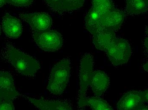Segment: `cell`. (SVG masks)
Segmentation results:
<instances>
[{"label": "cell", "instance_id": "obj_1", "mask_svg": "<svg viewBox=\"0 0 148 110\" xmlns=\"http://www.w3.org/2000/svg\"><path fill=\"white\" fill-rule=\"evenodd\" d=\"M71 71V62L67 58L54 65L50 72L47 89L55 95L62 94L67 86Z\"/></svg>", "mask_w": 148, "mask_h": 110}, {"label": "cell", "instance_id": "obj_2", "mask_svg": "<svg viewBox=\"0 0 148 110\" xmlns=\"http://www.w3.org/2000/svg\"><path fill=\"white\" fill-rule=\"evenodd\" d=\"M9 59L15 69L21 75L32 76L40 68V63L33 57L15 48L8 52Z\"/></svg>", "mask_w": 148, "mask_h": 110}, {"label": "cell", "instance_id": "obj_3", "mask_svg": "<svg viewBox=\"0 0 148 110\" xmlns=\"http://www.w3.org/2000/svg\"><path fill=\"white\" fill-rule=\"evenodd\" d=\"M109 59L115 66L125 64L131 55L130 46L126 40L115 38L106 51Z\"/></svg>", "mask_w": 148, "mask_h": 110}, {"label": "cell", "instance_id": "obj_4", "mask_svg": "<svg viewBox=\"0 0 148 110\" xmlns=\"http://www.w3.org/2000/svg\"><path fill=\"white\" fill-rule=\"evenodd\" d=\"M33 39L40 49L47 52L58 51L62 47L63 40L61 34L55 30L34 32Z\"/></svg>", "mask_w": 148, "mask_h": 110}, {"label": "cell", "instance_id": "obj_5", "mask_svg": "<svg viewBox=\"0 0 148 110\" xmlns=\"http://www.w3.org/2000/svg\"><path fill=\"white\" fill-rule=\"evenodd\" d=\"M148 102V90L131 91L124 94L117 104L118 109L147 110L145 103Z\"/></svg>", "mask_w": 148, "mask_h": 110}, {"label": "cell", "instance_id": "obj_6", "mask_svg": "<svg viewBox=\"0 0 148 110\" xmlns=\"http://www.w3.org/2000/svg\"><path fill=\"white\" fill-rule=\"evenodd\" d=\"M94 60L92 56L86 53L82 57L80 64V89L79 97L86 96L88 87L90 86L93 73Z\"/></svg>", "mask_w": 148, "mask_h": 110}, {"label": "cell", "instance_id": "obj_7", "mask_svg": "<svg viewBox=\"0 0 148 110\" xmlns=\"http://www.w3.org/2000/svg\"><path fill=\"white\" fill-rule=\"evenodd\" d=\"M20 16L29 24L34 32H42L49 30L52 25L51 16L45 12L21 13Z\"/></svg>", "mask_w": 148, "mask_h": 110}, {"label": "cell", "instance_id": "obj_8", "mask_svg": "<svg viewBox=\"0 0 148 110\" xmlns=\"http://www.w3.org/2000/svg\"><path fill=\"white\" fill-rule=\"evenodd\" d=\"M19 94L15 89L14 79L8 72H0V101H12Z\"/></svg>", "mask_w": 148, "mask_h": 110}, {"label": "cell", "instance_id": "obj_9", "mask_svg": "<svg viewBox=\"0 0 148 110\" xmlns=\"http://www.w3.org/2000/svg\"><path fill=\"white\" fill-rule=\"evenodd\" d=\"M2 28L5 35L9 38L16 39L21 35L22 26L19 20L6 13L2 20Z\"/></svg>", "mask_w": 148, "mask_h": 110}, {"label": "cell", "instance_id": "obj_10", "mask_svg": "<svg viewBox=\"0 0 148 110\" xmlns=\"http://www.w3.org/2000/svg\"><path fill=\"white\" fill-rule=\"evenodd\" d=\"M110 78L104 72H93L90 86L97 97H99L106 91L110 85Z\"/></svg>", "mask_w": 148, "mask_h": 110}, {"label": "cell", "instance_id": "obj_11", "mask_svg": "<svg viewBox=\"0 0 148 110\" xmlns=\"http://www.w3.org/2000/svg\"><path fill=\"white\" fill-rule=\"evenodd\" d=\"M125 18V14L119 9L114 10L102 16L101 24L103 28L110 29L115 31L119 30Z\"/></svg>", "mask_w": 148, "mask_h": 110}, {"label": "cell", "instance_id": "obj_12", "mask_svg": "<svg viewBox=\"0 0 148 110\" xmlns=\"http://www.w3.org/2000/svg\"><path fill=\"white\" fill-rule=\"evenodd\" d=\"M92 36L93 43L97 49L104 51L116 38L114 31L106 28L100 30Z\"/></svg>", "mask_w": 148, "mask_h": 110}, {"label": "cell", "instance_id": "obj_13", "mask_svg": "<svg viewBox=\"0 0 148 110\" xmlns=\"http://www.w3.org/2000/svg\"><path fill=\"white\" fill-rule=\"evenodd\" d=\"M27 100H28L34 106L40 110H72V107L68 103L60 101H52L38 100L23 96Z\"/></svg>", "mask_w": 148, "mask_h": 110}, {"label": "cell", "instance_id": "obj_14", "mask_svg": "<svg viewBox=\"0 0 148 110\" xmlns=\"http://www.w3.org/2000/svg\"><path fill=\"white\" fill-rule=\"evenodd\" d=\"M102 17V16L93 7L86 16V26L92 35L103 29L101 24Z\"/></svg>", "mask_w": 148, "mask_h": 110}, {"label": "cell", "instance_id": "obj_15", "mask_svg": "<svg viewBox=\"0 0 148 110\" xmlns=\"http://www.w3.org/2000/svg\"><path fill=\"white\" fill-rule=\"evenodd\" d=\"M78 105L81 107L89 106L93 110H112L110 105L106 101L99 98V97H87L85 96L79 97Z\"/></svg>", "mask_w": 148, "mask_h": 110}, {"label": "cell", "instance_id": "obj_16", "mask_svg": "<svg viewBox=\"0 0 148 110\" xmlns=\"http://www.w3.org/2000/svg\"><path fill=\"white\" fill-rule=\"evenodd\" d=\"M127 12L131 15H139L148 10V0H126Z\"/></svg>", "mask_w": 148, "mask_h": 110}, {"label": "cell", "instance_id": "obj_17", "mask_svg": "<svg viewBox=\"0 0 148 110\" xmlns=\"http://www.w3.org/2000/svg\"><path fill=\"white\" fill-rule=\"evenodd\" d=\"M92 7L102 16L116 9L112 0H92Z\"/></svg>", "mask_w": 148, "mask_h": 110}, {"label": "cell", "instance_id": "obj_18", "mask_svg": "<svg viewBox=\"0 0 148 110\" xmlns=\"http://www.w3.org/2000/svg\"><path fill=\"white\" fill-rule=\"evenodd\" d=\"M84 0H62V10L78 9L84 5Z\"/></svg>", "mask_w": 148, "mask_h": 110}, {"label": "cell", "instance_id": "obj_19", "mask_svg": "<svg viewBox=\"0 0 148 110\" xmlns=\"http://www.w3.org/2000/svg\"><path fill=\"white\" fill-rule=\"evenodd\" d=\"M34 0H8V3L17 7H26L32 4Z\"/></svg>", "mask_w": 148, "mask_h": 110}, {"label": "cell", "instance_id": "obj_20", "mask_svg": "<svg viewBox=\"0 0 148 110\" xmlns=\"http://www.w3.org/2000/svg\"><path fill=\"white\" fill-rule=\"evenodd\" d=\"M47 5L55 11L62 10V0H45Z\"/></svg>", "mask_w": 148, "mask_h": 110}, {"label": "cell", "instance_id": "obj_21", "mask_svg": "<svg viewBox=\"0 0 148 110\" xmlns=\"http://www.w3.org/2000/svg\"><path fill=\"white\" fill-rule=\"evenodd\" d=\"M15 109L12 101L2 100L0 101V110Z\"/></svg>", "mask_w": 148, "mask_h": 110}, {"label": "cell", "instance_id": "obj_22", "mask_svg": "<svg viewBox=\"0 0 148 110\" xmlns=\"http://www.w3.org/2000/svg\"><path fill=\"white\" fill-rule=\"evenodd\" d=\"M8 3V0H0V7H2Z\"/></svg>", "mask_w": 148, "mask_h": 110}, {"label": "cell", "instance_id": "obj_23", "mask_svg": "<svg viewBox=\"0 0 148 110\" xmlns=\"http://www.w3.org/2000/svg\"><path fill=\"white\" fill-rule=\"evenodd\" d=\"M143 68L145 70V71L147 72L148 71V63H146V64H144L143 66Z\"/></svg>", "mask_w": 148, "mask_h": 110}, {"label": "cell", "instance_id": "obj_24", "mask_svg": "<svg viewBox=\"0 0 148 110\" xmlns=\"http://www.w3.org/2000/svg\"><path fill=\"white\" fill-rule=\"evenodd\" d=\"M1 26H0V35H1Z\"/></svg>", "mask_w": 148, "mask_h": 110}]
</instances>
